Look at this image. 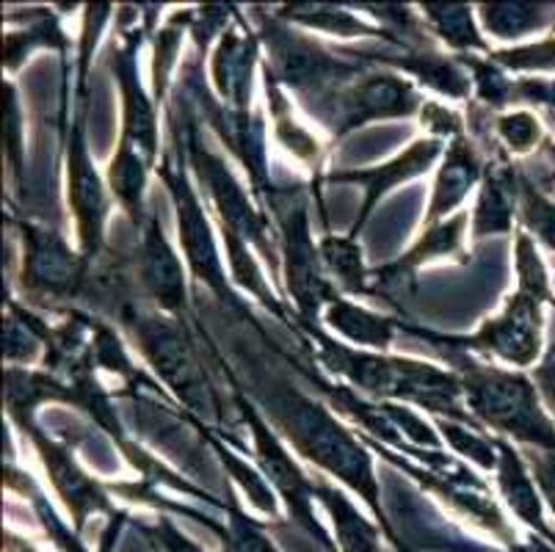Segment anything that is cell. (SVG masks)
<instances>
[{
  "label": "cell",
  "instance_id": "cell-1",
  "mask_svg": "<svg viewBox=\"0 0 555 552\" xmlns=\"http://www.w3.org/2000/svg\"><path fill=\"white\" fill-rule=\"evenodd\" d=\"M249 395L266 407L262 409L266 418L287 442L294 445L296 453L305 455L307 462H312L324 473L340 478L351 492L365 500L376 523L392 541L390 516H387V505L382 503V486H378L371 455L362 448L360 437H354L346 425L337 423V418L324 403H318L315 398L276 376H257L255 387H249Z\"/></svg>",
  "mask_w": 555,
  "mask_h": 552
},
{
  "label": "cell",
  "instance_id": "cell-2",
  "mask_svg": "<svg viewBox=\"0 0 555 552\" xmlns=\"http://www.w3.org/2000/svg\"><path fill=\"white\" fill-rule=\"evenodd\" d=\"M514 268H517V291L506 298L498 316L478 326V332L437 334L406 321H401V332L426 341L431 348L448 346L467 354L481 351L514 368H531L542 354V307L555 304L547 268L539 257L531 232L519 230L514 235Z\"/></svg>",
  "mask_w": 555,
  "mask_h": 552
},
{
  "label": "cell",
  "instance_id": "cell-3",
  "mask_svg": "<svg viewBox=\"0 0 555 552\" xmlns=\"http://www.w3.org/2000/svg\"><path fill=\"white\" fill-rule=\"evenodd\" d=\"M296 326L305 329L307 343H315L318 362H324L337 376L348 378L362 393L373 395V398L417 403L437 418L459 420V423H470L473 428H481V423L470 412H464V393L456 373H448L426 362H415V359L348 348L321 332L318 323L296 321Z\"/></svg>",
  "mask_w": 555,
  "mask_h": 552
},
{
  "label": "cell",
  "instance_id": "cell-4",
  "mask_svg": "<svg viewBox=\"0 0 555 552\" xmlns=\"http://www.w3.org/2000/svg\"><path fill=\"white\" fill-rule=\"evenodd\" d=\"M434 351L453 364V373L462 382L464 401L478 423L514 437L528 448L555 453V423L539 403L531 378L525 373L478 362L476 357L456 348L437 346Z\"/></svg>",
  "mask_w": 555,
  "mask_h": 552
},
{
  "label": "cell",
  "instance_id": "cell-5",
  "mask_svg": "<svg viewBox=\"0 0 555 552\" xmlns=\"http://www.w3.org/2000/svg\"><path fill=\"white\" fill-rule=\"evenodd\" d=\"M255 17L260 20V42L269 50V59L262 64L269 67L276 84L294 91L307 114L315 119H321L337 91L367 73L365 64L346 59L337 48H324L318 39L296 30L274 12L266 14L255 9Z\"/></svg>",
  "mask_w": 555,
  "mask_h": 552
},
{
  "label": "cell",
  "instance_id": "cell-6",
  "mask_svg": "<svg viewBox=\"0 0 555 552\" xmlns=\"http://www.w3.org/2000/svg\"><path fill=\"white\" fill-rule=\"evenodd\" d=\"M116 321L122 329H128L141 357L153 364L155 376L178 395V401L191 414L221 423L224 412H221L219 389L210 384L205 362L196 351L194 334L189 332L183 318L147 312L133 301Z\"/></svg>",
  "mask_w": 555,
  "mask_h": 552
},
{
  "label": "cell",
  "instance_id": "cell-7",
  "mask_svg": "<svg viewBox=\"0 0 555 552\" xmlns=\"http://www.w3.org/2000/svg\"><path fill=\"white\" fill-rule=\"evenodd\" d=\"M310 194L307 185L296 182L291 189L276 185L269 200V213L280 227V257L287 296L296 301V318L301 323H318L321 310L340 298L326 273L321 249L312 241Z\"/></svg>",
  "mask_w": 555,
  "mask_h": 552
},
{
  "label": "cell",
  "instance_id": "cell-8",
  "mask_svg": "<svg viewBox=\"0 0 555 552\" xmlns=\"http://www.w3.org/2000/svg\"><path fill=\"white\" fill-rule=\"evenodd\" d=\"M180 100H183V94H180ZM183 105L185 116L180 136H183L185 161H189L191 169L196 171L199 182L205 185V194L214 202L216 213H219V227L232 230L235 235L244 238L249 246H255V249L266 257L271 271H276V268H282V257L276 255L274 241H271V219L266 216V210H257V207L251 205L249 194L241 189L238 180H235V175H232L230 166L224 164V158H221L219 152H214L205 141H202L199 125H196L194 116L189 114V100H185ZM169 114L178 119L175 111H169Z\"/></svg>",
  "mask_w": 555,
  "mask_h": 552
},
{
  "label": "cell",
  "instance_id": "cell-9",
  "mask_svg": "<svg viewBox=\"0 0 555 552\" xmlns=\"http://www.w3.org/2000/svg\"><path fill=\"white\" fill-rule=\"evenodd\" d=\"M178 121V119H175ZM180 128V125H178ZM171 139H175V150L160 161L158 177L164 180L166 191L171 196V205H175V219H178V235L180 246H183L185 262H189L194 280L208 287L221 304L232 307V310H241V301L235 298V293L227 285V271L224 262H221L219 249H216L214 227H210L208 216H205V205H202L199 194L191 185V177L185 171L183 155H180V139L175 125H171Z\"/></svg>",
  "mask_w": 555,
  "mask_h": 552
},
{
  "label": "cell",
  "instance_id": "cell-10",
  "mask_svg": "<svg viewBox=\"0 0 555 552\" xmlns=\"http://www.w3.org/2000/svg\"><path fill=\"white\" fill-rule=\"evenodd\" d=\"M232 401H235L246 428H249L251 442H255L257 464H260L262 475L269 478V484L274 486V492L287 503L291 523H296L310 539H315V544L321 547V550L340 552L335 541L330 539V534L324 530V525L318 523L315 509H312V503H315V480L307 478L305 470L294 462V455L287 453L282 439L276 437V432L271 428L266 414L255 407L251 398H246V395L235 387L232 389Z\"/></svg>",
  "mask_w": 555,
  "mask_h": 552
},
{
  "label": "cell",
  "instance_id": "cell-11",
  "mask_svg": "<svg viewBox=\"0 0 555 552\" xmlns=\"http://www.w3.org/2000/svg\"><path fill=\"white\" fill-rule=\"evenodd\" d=\"M12 221L23 241V268L20 287L28 298H50V301H73L83 298L86 282L94 262L80 252H73L62 230L37 224V221Z\"/></svg>",
  "mask_w": 555,
  "mask_h": 552
},
{
  "label": "cell",
  "instance_id": "cell-12",
  "mask_svg": "<svg viewBox=\"0 0 555 552\" xmlns=\"http://www.w3.org/2000/svg\"><path fill=\"white\" fill-rule=\"evenodd\" d=\"M89 78H78V94H75L73 125L67 133V200L69 210L78 227L80 255L89 262H98L105 249V221H108L111 202L105 194L103 177L94 169V161L89 155V141H86V108H89Z\"/></svg>",
  "mask_w": 555,
  "mask_h": 552
},
{
  "label": "cell",
  "instance_id": "cell-13",
  "mask_svg": "<svg viewBox=\"0 0 555 552\" xmlns=\"http://www.w3.org/2000/svg\"><path fill=\"white\" fill-rule=\"evenodd\" d=\"M155 9L158 7H150V23L144 28H139L141 12H133V9L119 12L122 42L114 44L111 69H114L119 94H122V136H119V144L116 146H128V150L144 155L153 166H158V105L147 98L139 75V48L144 42V34L153 30Z\"/></svg>",
  "mask_w": 555,
  "mask_h": 552
},
{
  "label": "cell",
  "instance_id": "cell-14",
  "mask_svg": "<svg viewBox=\"0 0 555 552\" xmlns=\"http://www.w3.org/2000/svg\"><path fill=\"white\" fill-rule=\"evenodd\" d=\"M423 105L426 103H423L421 91L409 80L398 78L396 73H365L354 84L337 91L318 121L330 128L337 141L365 128L371 121L421 116Z\"/></svg>",
  "mask_w": 555,
  "mask_h": 552
},
{
  "label": "cell",
  "instance_id": "cell-15",
  "mask_svg": "<svg viewBox=\"0 0 555 552\" xmlns=\"http://www.w3.org/2000/svg\"><path fill=\"white\" fill-rule=\"evenodd\" d=\"M14 425H17L20 432L31 439V445L37 448L55 495L64 500V505H67L69 514H73L75 534H83L86 519L92 514H114L116 509L111 505L108 489H105L100 480H94L92 475H86L83 470L78 467V462H75L73 450L64 442H55L53 437H48V434L42 432V425L37 423V418L14 420Z\"/></svg>",
  "mask_w": 555,
  "mask_h": 552
},
{
  "label": "cell",
  "instance_id": "cell-16",
  "mask_svg": "<svg viewBox=\"0 0 555 552\" xmlns=\"http://www.w3.org/2000/svg\"><path fill=\"white\" fill-rule=\"evenodd\" d=\"M133 252L135 280L141 293L158 307L164 316L185 318L189 312V285L178 252L171 249L158 213L150 210L144 224L139 227Z\"/></svg>",
  "mask_w": 555,
  "mask_h": 552
},
{
  "label": "cell",
  "instance_id": "cell-17",
  "mask_svg": "<svg viewBox=\"0 0 555 552\" xmlns=\"http://www.w3.org/2000/svg\"><path fill=\"white\" fill-rule=\"evenodd\" d=\"M442 150H446V141L428 136V139H417L409 150H403L401 155H396V158L387 161V164L371 166V169H335L321 175V182H330V185H335V182H340V185L348 182V185H360V189L365 191L360 213H357L354 224L348 227L346 235L360 241L362 227L367 224V219L373 216L378 202L385 200V196L390 194L396 185H401V182L426 175L434 166V161L442 155Z\"/></svg>",
  "mask_w": 555,
  "mask_h": 552
},
{
  "label": "cell",
  "instance_id": "cell-18",
  "mask_svg": "<svg viewBox=\"0 0 555 552\" xmlns=\"http://www.w3.org/2000/svg\"><path fill=\"white\" fill-rule=\"evenodd\" d=\"M519 189H522V171L503 152L483 164L481 191H478L470 219L473 241L478 243L489 235H503L514 230V216L519 213Z\"/></svg>",
  "mask_w": 555,
  "mask_h": 552
},
{
  "label": "cell",
  "instance_id": "cell-19",
  "mask_svg": "<svg viewBox=\"0 0 555 552\" xmlns=\"http://www.w3.org/2000/svg\"><path fill=\"white\" fill-rule=\"evenodd\" d=\"M257 50H260V34L246 25L224 30L210 61V78H214L219 98L232 111H251V80H255Z\"/></svg>",
  "mask_w": 555,
  "mask_h": 552
},
{
  "label": "cell",
  "instance_id": "cell-20",
  "mask_svg": "<svg viewBox=\"0 0 555 552\" xmlns=\"http://www.w3.org/2000/svg\"><path fill=\"white\" fill-rule=\"evenodd\" d=\"M483 177V161L478 158V150L467 136L451 139L442 158L440 171H437V182H434L431 202L426 207V219L423 227L440 224V221L451 219V213L467 200L470 189Z\"/></svg>",
  "mask_w": 555,
  "mask_h": 552
},
{
  "label": "cell",
  "instance_id": "cell-21",
  "mask_svg": "<svg viewBox=\"0 0 555 552\" xmlns=\"http://www.w3.org/2000/svg\"><path fill=\"white\" fill-rule=\"evenodd\" d=\"M494 445H498V489L506 498L508 509L522 519L533 534H539L542 539L553 541L555 544V530H550L547 519H544L542 500H539L537 492V480H533L531 470H528V462L525 455L514 448L506 439L494 437Z\"/></svg>",
  "mask_w": 555,
  "mask_h": 552
},
{
  "label": "cell",
  "instance_id": "cell-22",
  "mask_svg": "<svg viewBox=\"0 0 555 552\" xmlns=\"http://www.w3.org/2000/svg\"><path fill=\"white\" fill-rule=\"evenodd\" d=\"M324 321L332 332L343 334L346 341H351L354 346H367L385 351L396 334L401 332L403 318H387L376 316V312L365 310L360 304L348 301V298H335L324 310Z\"/></svg>",
  "mask_w": 555,
  "mask_h": 552
},
{
  "label": "cell",
  "instance_id": "cell-23",
  "mask_svg": "<svg viewBox=\"0 0 555 552\" xmlns=\"http://www.w3.org/2000/svg\"><path fill=\"white\" fill-rule=\"evenodd\" d=\"M315 500L326 509L332 525H335L337 534V550L340 552H382V534H378L376 525L371 519L357 511V505L335 489L332 484H326L324 478L315 480Z\"/></svg>",
  "mask_w": 555,
  "mask_h": 552
},
{
  "label": "cell",
  "instance_id": "cell-24",
  "mask_svg": "<svg viewBox=\"0 0 555 552\" xmlns=\"http://www.w3.org/2000/svg\"><path fill=\"white\" fill-rule=\"evenodd\" d=\"M7 20L9 23H28V28L12 30L3 37V67L9 73L20 69V64L37 48L59 50L67 59V37L59 25V17L50 14L48 9H31V14H9Z\"/></svg>",
  "mask_w": 555,
  "mask_h": 552
},
{
  "label": "cell",
  "instance_id": "cell-25",
  "mask_svg": "<svg viewBox=\"0 0 555 552\" xmlns=\"http://www.w3.org/2000/svg\"><path fill=\"white\" fill-rule=\"evenodd\" d=\"M274 14L291 25L321 30L332 37H371L385 42V34L378 25L365 23L360 14L348 12V7H337V3H282L274 9Z\"/></svg>",
  "mask_w": 555,
  "mask_h": 552
},
{
  "label": "cell",
  "instance_id": "cell-26",
  "mask_svg": "<svg viewBox=\"0 0 555 552\" xmlns=\"http://www.w3.org/2000/svg\"><path fill=\"white\" fill-rule=\"evenodd\" d=\"M421 17L426 20L434 39L446 42L456 55L492 53L487 39L478 30L473 7H467V3H421Z\"/></svg>",
  "mask_w": 555,
  "mask_h": 552
},
{
  "label": "cell",
  "instance_id": "cell-27",
  "mask_svg": "<svg viewBox=\"0 0 555 552\" xmlns=\"http://www.w3.org/2000/svg\"><path fill=\"white\" fill-rule=\"evenodd\" d=\"M262 78H266V94H269V108L271 119H274V136L282 146H285L296 161L307 164L310 169H315V175H321V144L315 141V136L299 125V121L291 116V100L285 98L282 86L276 84L274 75L269 73V67L262 64Z\"/></svg>",
  "mask_w": 555,
  "mask_h": 552
},
{
  "label": "cell",
  "instance_id": "cell-28",
  "mask_svg": "<svg viewBox=\"0 0 555 552\" xmlns=\"http://www.w3.org/2000/svg\"><path fill=\"white\" fill-rule=\"evenodd\" d=\"M481 25L498 39H519L555 28V3H481Z\"/></svg>",
  "mask_w": 555,
  "mask_h": 552
},
{
  "label": "cell",
  "instance_id": "cell-29",
  "mask_svg": "<svg viewBox=\"0 0 555 552\" xmlns=\"http://www.w3.org/2000/svg\"><path fill=\"white\" fill-rule=\"evenodd\" d=\"M321 260L330 277L351 296H371V268L365 266V252L360 241L351 235H332L326 232L318 241Z\"/></svg>",
  "mask_w": 555,
  "mask_h": 552
},
{
  "label": "cell",
  "instance_id": "cell-30",
  "mask_svg": "<svg viewBox=\"0 0 555 552\" xmlns=\"http://www.w3.org/2000/svg\"><path fill=\"white\" fill-rule=\"evenodd\" d=\"M202 437H205V442L210 445V450L219 455V462L224 464L227 475H230V478L241 486V492L249 498V503L255 505L262 516H269L271 525H274L276 516H280V503H276V498H280V495L274 492V486L269 484V478H266L260 470L251 467L249 462H244V459H241L235 450L227 448L224 439L216 437L208 425H202Z\"/></svg>",
  "mask_w": 555,
  "mask_h": 552
},
{
  "label": "cell",
  "instance_id": "cell-31",
  "mask_svg": "<svg viewBox=\"0 0 555 552\" xmlns=\"http://www.w3.org/2000/svg\"><path fill=\"white\" fill-rule=\"evenodd\" d=\"M50 326L37 316L25 310L23 304L9 298V318L3 323V359L9 368H25L39 357V346L48 341Z\"/></svg>",
  "mask_w": 555,
  "mask_h": 552
},
{
  "label": "cell",
  "instance_id": "cell-32",
  "mask_svg": "<svg viewBox=\"0 0 555 552\" xmlns=\"http://www.w3.org/2000/svg\"><path fill=\"white\" fill-rule=\"evenodd\" d=\"M194 9L185 12H175L158 30H155V59H153V103L158 105L166 100L169 91L171 69L178 67L180 48H183V34L191 25Z\"/></svg>",
  "mask_w": 555,
  "mask_h": 552
},
{
  "label": "cell",
  "instance_id": "cell-33",
  "mask_svg": "<svg viewBox=\"0 0 555 552\" xmlns=\"http://www.w3.org/2000/svg\"><path fill=\"white\" fill-rule=\"evenodd\" d=\"M266 528L269 525L251 519L227 489V519L216 530V536L221 539V552H280L274 541L266 536Z\"/></svg>",
  "mask_w": 555,
  "mask_h": 552
},
{
  "label": "cell",
  "instance_id": "cell-34",
  "mask_svg": "<svg viewBox=\"0 0 555 552\" xmlns=\"http://www.w3.org/2000/svg\"><path fill=\"white\" fill-rule=\"evenodd\" d=\"M459 64H462L467 73H470L473 89H476V98L481 100L487 111H501L506 105L517 103V84L506 78V69H501L498 64H492L487 59H478V55H456Z\"/></svg>",
  "mask_w": 555,
  "mask_h": 552
},
{
  "label": "cell",
  "instance_id": "cell-35",
  "mask_svg": "<svg viewBox=\"0 0 555 552\" xmlns=\"http://www.w3.org/2000/svg\"><path fill=\"white\" fill-rule=\"evenodd\" d=\"M437 428H440L442 439L456 450L459 455L476 462L481 470H498V445L492 437H487L478 428H464L459 420L437 418Z\"/></svg>",
  "mask_w": 555,
  "mask_h": 552
},
{
  "label": "cell",
  "instance_id": "cell-36",
  "mask_svg": "<svg viewBox=\"0 0 555 552\" xmlns=\"http://www.w3.org/2000/svg\"><path fill=\"white\" fill-rule=\"evenodd\" d=\"M519 219L539 241L555 252V202L544 196L528 177L522 175V189H519Z\"/></svg>",
  "mask_w": 555,
  "mask_h": 552
},
{
  "label": "cell",
  "instance_id": "cell-37",
  "mask_svg": "<svg viewBox=\"0 0 555 552\" xmlns=\"http://www.w3.org/2000/svg\"><path fill=\"white\" fill-rule=\"evenodd\" d=\"M494 133L514 155H528L542 141V121L531 111H508L494 119Z\"/></svg>",
  "mask_w": 555,
  "mask_h": 552
},
{
  "label": "cell",
  "instance_id": "cell-38",
  "mask_svg": "<svg viewBox=\"0 0 555 552\" xmlns=\"http://www.w3.org/2000/svg\"><path fill=\"white\" fill-rule=\"evenodd\" d=\"M489 61L506 73H553L555 69V37L537 44L512 50H492Z\"/></svg>",
  "mask_w": 555,
  "mask_h": 552
},
{
  "label": "cell",
  "instance_id": "cell-39",
  "mask_svg": "<svg viewBox=\"0 0 555 552\" xmlns=\"http://www.w3.org/2000/svg\"><path fill=\"white\" fill-rule=\"evenodd\" d=\"M7 91V128H3V136H7V161L12 166V177L17 191L23 194V152H25V139H23V108H20V98L14 84L3 86Z\"/></svg>",
  "mask_w": 555,
  "mask_h": 552
},
{
  "label": "cell",
  "instance_id": "cell-40",
  "mask_svg": "<svg viewBox=\"0 0 555 552\" xmlns=\"http://www.w3.org/2000/svg\"><path fill=\"white\" fill-rule=\"evenodd\" d=\"M378 407H382V412L387 414V420L396 425L409 445H415V448L423 450H440V437H437V432H434L431 425H428L421 414H415L412 409L396 407V403H378Z\"/></svg>",
  "mask_w": 555,
  "mask_h": 552
},
{
  "label": "cell",
  "instance_id": "cell-41",
  "mask_svg": "<svg viewBox=\"0 0 555 552\" xmlns=\"http://www.w3.org/2000/svg\"><path fill=\"white\" fill-rule=\"evenodd\" d=\"M135 530H141V534L147 536L150 541H155L164 552H205V547L191 541L178 525L171 523L169 516H160L155 525H135Z\"/></svg>",
  "mask_w": 555,
  "mask_h": 552
},
{
  "label": "cell",
  "instance_id": "cell-42",
  "mask_svg": "<svg viewBox=\"0 0 555 552\" xmlns=\"http://www.w3.org/2000/svg\"><path fill=\"white\" fill-rule=\"evenodd\" d=\"M421 125L426 130H431L434 139L451 141L464 136V119L442 103H426L421 111Z\"/></svg>",
  "mask_w": 555,
  "mask_h": 552
},
{
  "label": "cell",
  "instance_id": "cell-43",
  "mask_svg": "<svg viewBox=\"0 0 555 552\" xmlns=\"http://www.w3.org/2000/svg\"><path fill=\"white\" fill-rule=\"evenodd\" d=\"M525 462H528V467H531L533 480L539 484V489H542V495L547 498L550 509H553L555 514V453L531 448L528 453H525Z\"/></svg>",
  "mask_w": 555,
  "mask_h": 552
},
{
  "label": "cell",
  "instance_id": "cell-44",
  "mask_svg": "<svg viewBox=\"0 0 555 552\" xmlns=\"http://www.w3.org/2000/svg\"><path fill=\"white\" fill-rule=\"evenodd\" d=\"M508 552H555L553 541L542 539V536H531L528 541H514L508 544Z\"/></svg>",
  "mask_w": 555,
  "mask_h": 552
},
{
  "label": "cell",
  "instance_id": "cell-45",
  "mask_svg": "<svg viewBox=\"0 0 555 552\" xmlns=\"http://www.w3.org/2000/svg\"><path fill=\"white\" fill-rule=\"evenodd\" d=\"M537 382H539V389H542V395L547 398L550 409H553V414H555V373L539 371L537 368Z\"/></svg>",
  "mask_w": 555,
  "mask_h": 552
},
{
  "label": "cell",
  "instance_id": "cell-46",
  "mask_svg": "<svg viewBox=\"0 0 555 552\" xmlns=\"http://www.w3.org/2000/svg\"><path fill=\"white\" fill-rule=\"evenodd\" d=\"M3 550L7 552H37L31 544H28V541L17 539L12 530H3Z\"/></svg>",
  "mask_w": 555,
  "mask_h": 552
},
{
  "label": "cell",
  "instance_id": "cell-47",
  "mask_svg": "<svg viewBox=\"0 0 555 552\" xmlns=\"http://www.w3.org/2000/svg\"><path fill=\"white\" fill-rule=\"evenodd\" d=\"M544 155H547V158H550V164L555 166V141H550V144L544 146Z\"/></svg>",
  "mask_w": 555,
  "mask_h": 552
}]
</instances>
